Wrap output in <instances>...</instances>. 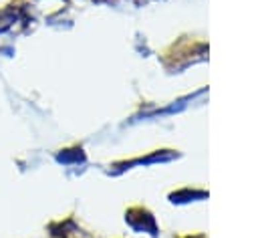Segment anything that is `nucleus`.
Returning <instances> with one entry per match:
<instances>
[]
</instances>
